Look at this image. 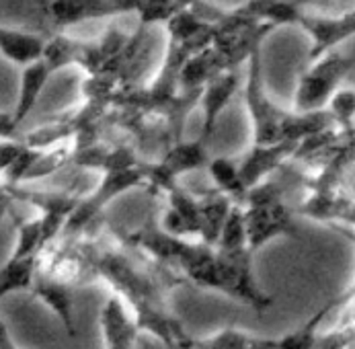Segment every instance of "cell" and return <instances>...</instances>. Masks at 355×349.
I'll return each instance as SVG.
<instances>
[{"label": "cell", "mask_w": 355, "mask_h": 349, "mask_svg": "<svg viewBox=\"0 0 355 349\" xmlns=\"http://www.w3.org/2000/svg\"><path fill=\"white\" fill-rule=\"evenodd\" d=\"M101 333L107 349H136L140 329L117 296H111L103 304Z\"/></svg>", "instance_id": "obj_15"}, {"label": "cell", "mask_w": 355, "mask_h": 349, "mask_svg": "<svg viewBox=\"0 0 355 349\" xmlns=\"http://www.w3.org/2000/svg\"><path fill=\"white\" fill-rule=\"evenodd\" d=\"M354 167V148L341 150L329 158L316 173H310L308 194L298 214L327 222L354 239V196L347 177Z\"/></svg>", "instance_id": "obj_6"}, {"label": "cell", "mask_w": 355, "mask_h": 349, "mask_svg": "<svg viewBox=\"0 0 355 349\" xmlns=\"http://www.w3.org/2000/svg\"><path fill=\"white\" fill-rule=\"evenodd\" d=\"M300 142H282L273 146H253L236 160V177L245 194L292 158Z\"/></svg>", "instance_id": "obj_13"}, {"label": "cell", "mask_w": 355, "mask_h": 349, "mask_svg": "<svg viewBox=\"0 0 355 349\" xmlns=\"http://www.w3.org/2000/svg\"><path fill=\"white\" fill-rule=\"evenodd\" d=\"M160 196L166 198L164 216H158L160 228L179 239H196L205 245H216L226 218L232 210V201L220 194L214 185H183L175 183Z\"/></svg>", "instance_id": "obj_3"}, {"label": "cell", "mask_w": 355, "mask_h": 349, "mask_svg": "<svg viewBox=\"0 0 355 349\" xmlns=\"http://www.w3.org/2000/svg\"><path fill=\"white\" fill-rule=\"evenodd\" d=\"M33 296L44 300L53 314L62 321L66 335L68 337H76V321H74V288H70L68 284L60 282L55 275H51L50 271L42 265L40 257H37V267L33 273V282L31 288Z\"/></svg>", "instance_id": "obj_14"}, {"label": "cell", "mask_w": 355, "mask_h": 349, "mask_svg": "<svg viewBox=\"0 0 355 349\" xmlns=\"http://www.w3.org/2000/svg\"><path fill=\"white\" fill-rule=\"evenodd\" d=\"M83 198L80 191L76 189H66V191H33V189H23L15 187V200L25 201L37 210H42V245L44 249L50 247L51 243L60 237L64 224L68 222L70 214L78 205Z\"/></svg>", "instance_id": "obj_11"}, {"label": "cell", "mask_w": 355, "mask_h": 349, "mask_svg": "<svg viewBox=\"0 0 355 349\" xmlns=\"http://www.w3.org/2000/svg\"><path fill=\"white\" fill-rule=\"evenodd\" d=\"M51 68L40 58L31 64H27L23 68V74H21V91H19V101H17V107H15V113L10 115L15 128H19L23 124V119L31 113V109L35 107L40 93L44 91L48 78H50Z\"/></svg>", "instance_id": "obj_17"}, {"label": "cell", "mask_w": 355, "mask_h": 349, "mask_svg": "<svg viewBox=\"0 0 355 349\" xmlns=\"http://www.w3.org/2000/svg\"><path fill=\"white\" fill-rule=\"evenodd\" d=\"M249 62L245 99L253 124V146H273L282 142H302L308 136L333 128V117L327 109L314 113H296L277 107L265 95L261 46L254 48Z\"/></svg>", "instance_id": "obj_2"}, {"label": "cell", "mask_w": 355, "mask_h": 349, "mask_svg": "<svg viewBox=\"0 0 355 349\" xmlns=\"http://www.w3.org/2000/svg\"><path fill=\"white\" fill-rule=\"evenodd\" d=\"M40 257V255H37ZM37 257L27 259H8L0 269V300L17 290H29L33 273L37 267Z\"/></svg>", "instance_id": "obj_21"}, {"label": "cell", "mask_w": 355, "mask_h": 349, "mask_svg": "<svg viewBox=\"0 0 355 349\" xmlns=\"http://www.w3.org/2000/svg\"><path fill=\"white\" fill-rule=\"evenodd\" d=\"M25 148L27 146L21 140H0V179L19 160Z\"/></svg>", "instance_id": "obj_25"}, {"label": "cell", "mask_w": 355, "mask_h": 349, "mask_svg": "<svg viewBox=\"0 0 355 349\" xmlns=\"http://www.w3.org/2000/svg\"><path fill=\"white\" fill-rule=\"evenodd\" d=\"M21 132L19 128H15L12 119L8 113H0V140H19Z\"/></svg>", "instance_id": "obj_27"}, {"label": "cell", "mask_w": 355, "mask_h": 349, "mask_svg": "<svg viewBox=\"0 0 355 349\" xmlns=\"http://www.w3.org/2000/svg\"><path fill=\"white\" fill-rule=\"evenodd\" d=\"M125 237L130 243L146 250L156 261L179 273L185 282L220 292L216 247L205 245L202 241L179 239L164 232L160 228L156 210H150L146 222L138 230H125Z\"/></svg>", "instance_id": "obj_4"}, {"label": "cell", "mask_w": 355, "mask_h": 349, "mask_svg": "<svg viewBox=\"0 0 355 349\" xmlns=\"http://www.w3.org/2000/svg\"><path fill=\"white\" fill-rule=\"evenodd\" d=\"M209 162L205 142L200 138L193 142H179L164 152V156L148 164V194L160 196L171 185L179 183L181 175L193 173L198 169H205Z\"/></svg>", "instance_id": "obj_10"}, {"label": "cell", "mask_w": 355, "mask_h": 349, "mask_svg": "<svg viewBox=\"0 0 355 349\" xmlns=\"http://www.w3.org/2000/svg\"><path fill=\"white\" fill-rule=\"evenodd\" d=\"M294 25H300L306 33L312 37L310 48V64L322 58L324 53L335 50L341 42L354 37L355 33V17L354 10L343 12L341 17H322V15H306L304 8L300 6L298 15L294 17Z\"/></svg>", "instance_id": "obj_12"}, {"label": "cell", "mask_w": 355, "mask_h": 349, "mask_svg": "<svg viewBox=\"0 0 355 349\" xmlns=\"http://www.w3.org/2000/svg\"><path fill=\"white\" fill-rule=\"evenodd\" d=\"M148 164L150 162H146L142 167H136V169L103 173L101 183L95 187L93 194H89L87 198L85 196L80 198L78 205L70 214V218L64 224L58 239H72V237L85 232L87 228H91L97 220H101L103 210L117 196H121V194H125L130 189H136V187L146 189V185H148Z\"/></svg>", "instance_id": "obj_7"}, {"label": "cell", "mask_w": 355, "mask_h": 349, "mask_svg": "<svg viewBox=\"0 0 355 349\" xmlns=\"http://www.w3.org/2000/svg\"><path fill=\"white\" fill-rule=\"evenodd\" d=\"M42 265L70 288L103 280L130 310L136 327L166 349H189L193 337L171 308V292L185 284L164 263L128 241L125 228L97 220L72 239H55L40 253Z\"/></svg>", "instance_id": "obj_1"}, {"label": "cell", "mask_w": 355, "mask_h": 349, "mask_svg": "<svg viewBox=\"0 0 355 349\" xmlns=\"http://www.w3.org/2000/svg\"><path fill=\"white\" fill-rule=\"evenodd\" d=\"M46 29L50 35H60L64 29L83 21L117 17L136 10L134 0H72V2H42ZM48 35V37H50Z\"/></svg>", "instance_id": "obj_9"}, {"label": "cell", "mask_w": 355, "mask_h": 349, "mask_svg": "<svg viewBox=\"0 0 355 349\" xmlns=\"http://www.w3.org/2000/svg\"><path fill=\"white\" fill-rule=\"evenodd\" d=\"M187 6V2H136V12L140 15V25H154V23H166L177 12H181Z\"/></svg>", "instance_id": "obj_22"}, {"label": "cell", "mask_w": 355, "mask_h": 349, "mask_svg": "<svg viewBox=\"0 0 355 349\" xmlns=\"http://www.w3.org/2000/svg\"><path fill=\"white\" fill-rule=\"evenodd\" d=\"M354 109L355 95L354 91H339L329 101V115L333 117L335 128L354 132Z\"/></svg>", "instance_id": "obj_24"}, {"label": "cell", "mask_w": 355, "mask_h": 349, "mask_svg": "<svg viewBox=\"0 0 355 349\" xmlns=\"http://www.w3.org/2000/svg\"><path fill=\"white\" fill-rule=\"evenodd\" d=\"M354 72V53L345 56L341 51L331 50L310 64L300 74L294 111L296 113H314L322 111L324 105L335 95L341 80Z\"/></svg>", "instance_id": "obj_8"}, {"label": "cell", "mask_w": 355, "mask_h": 349, "mask_svg": "<svg viewBox=\"0 0 355 349\" xmlns=\"http://www.w3.org/2000/svg\"><path fill=\"white\" fill-rule=\"evenodd\" d=\"M0 349H19L17 348V343L12 341V337H10V333H8L6 325L2 323V318H0Z\"/></svg>", "instance_id": "obj_28"}, {"label": "cell", "mask_w": 355, "mask_h": 349, "mask_svg": "<svg viewBox=\"0 0 355 349\" xmlns=\"http://www.w3.org/2000/svg\"><path fill=\"white\" fill-rule=\"evenodd\" d=\"M314 349H354V316L347 312L337 329L320 331Z\"/></svg>", "instance_id": "obj_23"}, {"label": "cell", "mask_w": 355, "mask_h": 349, "mask_svg": "<svg viewBox=\"0 0 355 349\" xmlns=\"http://www.w3.org/2000/svg\"><path fill=\"white\" fill-rule=\"evenodd\" d=\"M189 349H277V339L257 337L228 327L205 339H193Z\"/></svg>", "instance_id": "obj_20"}, {"label": "cell", "mask_w": 355, "mask_h": 349, "mask_svg": "<svg viewBox=\"0 0 355 349\" xmlns=\"http://www.w3.org/2000/svg\"><path fill=\"white\" fill-rule=\"evenodd\" d=\"M44 46H46V37L40 33L6 29L0 25V53L12 64L25 68L27 64L40 60L44 53Z\"/></svg>", "instance_id": "obj_18"}, {"label": "cell", "mask_w": 355, "mask_h": 349, "mask_svg": "<svg viewBox=\"0 0 355 349\" xmlns=\"http://www.w3.org/2000/svg\"><path fill=\"white\" fill-rule=\"evenodd\" d=\"M15 187L6 185L2 179H0V222L6 214H10V218H15L17 214L12 212V205H15Z\"/></svg>", "instance_id": "obj_26"}, {"label": "cell", "mask_w": 355, "mask_h": 349, "mask_svg": "<svg viewBox=\"0 0 355 349\" xmlns=\"http://www.w3.org/2000/svg\"><path fill=\"white\" fill-rule=\"evenodd\" d=\"M354 302V286L339 298L329 300L314 316H310L304 325H300L298 329H294L292 333L284 335L282 339H277V349H314L316 346V337L320 333V325L322 321L327 318V314L333 310V308H339V306H347Z\"/></svg>", "instance_id": "obj_19"}, {"label": "cell", "mask_w": 355, "mask_h": 349, "mask_svg": "<svg viewBox=\"0 0 355 349\" xmlns=\"http://www.w3.org/2000/svg\"><path fill=\"white\" fill-rule=\"evenodd\" d=\"M214 247L220 273V292L251 306L259 314L271 308L273 298L265 294L254 280L253 250L247 243L243 226V207L232 205L222 235Z\"/></svg>", "instance_id": "obj_5"}, {"label": "cell", "mask_w": 355, "mask_h": 349, "mask_svg": "<svg viewBox=\"0 0 355 349\" xmlns=\"http://www.w3.org/2000/svg\"><path fill=\"white\" fill-rule=\"evenodd\" d=\"M239 89H241V74H239V70L220 74L218 78H214L211 83H207L203 87L202 99H200V105H202L203 109L202 136H200L202 142L207 144V140L211 138V134L216 130L218 115L224 111V107L228 105V101L234 97V93Z\"/></svg>", "instance_id": "obj_16"}]
</instances>
